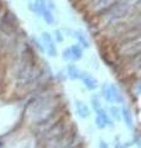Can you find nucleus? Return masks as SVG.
<instances>
[{"mask_svg": "<svg viewBox=\"0 0 141 148\" xmlns=\"http://www.w3.org/2000/svg\"><path fill=\"white\" fill-rule=\"evenodd\" d=\"M83 56V49L79 45H74L63 51V58L66 61H78Z\"/></svg>", "mask_w": 141, "mask_h": 148, "instance_id": "1", "label": "nucleus"}, {"mask_svg": "<svg viewBox=\"0 0 141 148\" xmlns=\"http://www.w3.org/2000/svg\"><path fill=\"white\" fill-rule=\"evenodd\" d=\"M42 41L45 43V47L47 49V52L51 57H56L57 56V48H56V45L52 40V36H51L48 32H44L42 34Z\"/></svg>", "mask_w": 141, "mask_h": 148, "instance_id": "2", "label": "nucleus"}, {"mask_svg": "<svg viewBox=\"0 0 141 148\" xmlns=\"http://www.w3.org/2000/svg\"><path fill=\"white\" fill-rule=\"evenodd\" d=\"M79 78L82 79V82L84 83V85H86L89 90H94V89H97L98 88V80L94 77H92L89 73H87V72L79 73Z\"/></svg>", "mask_w": 141, "mask_h": 148, "instance_id": "3", "label": "nucleus"}, {"mask_svg": "<svg viewBox=\"0 0 141 148\" xmlns=\"http://www.w3.org/2000/svg\"><path fill=\"white\" fill-rule=\"evenodd\" d=\"M76 110H77V114L79 115V117L86 119L89 116V110L87 108V105L81 100H76Z\"/></svg>", "mask_w": 141, "mask_h": 148, "instance_id": "4", "label": "nucleus"}, {"mask_svg": "<svg viewBox=\"0 0 141 148\" xmlns=\"http://www.w3.org/2000/svg\"><path fill=\"white\" fill-rule=\"evenodd\" d=\"M110 88V96H111V103H123L124 99H123V95L120 94L119 89L114 85V84H110L109 85Z\"/></svg>", "mask_w": 141, "mask_h": 148, "instance_id": "5", "label": "nucleus"}, {"mask_svg": "<svg viewBox=\"0 0 141 148\" xmlns=\"http://www.w3.org/2000/svg\"><path fill=\"white\" fill-rule=\"evenodd\" d=\"M95 111H97V116L99 117L102 121L105 123V126H113V121L109 119V115L105 112V110H104V109L99 108V109L95 110Z\"/></svg>", "mask_w": 141, "mask_h": 148, "instance_id": "6", "label": "nucleus"}, {"mask_svg": "<svg viewBox=\"0 0 141 148\" xmlns=\"http://www.w3.org/2000/svg\"><path fill=\"white\" fill-rule=\"evenodd\" d=\"M121 115H123V117L126 122V126L129 128H133L134 127V121H133V116H131V112L126 109V108H123L121 109Z\"/></svg>", "mask_w": 141, "mask_h": 148, "instance_id": "7", "label": "nucleus"}, {"mask_svg": "<svg viewBox=\"0 0 141 148\" xmlns=\"http://www.w3.org/2000/svg\"><path fill=\"white\" fill-rule=\"evenodd\" d=\"M67 72H68V77L70 78V79H73V80L78 79V78H79V73H81L74 64H69L68 68H67Z\"/></svg>", "mask_w": 141, "mask_h": 148, "instance_id": "8", "label": "nucleus"}, {"mask_svg": "<svg viewBox=\"0 0 141 148\" xmlns=\"http://www.w3.org/2000/svg\"><path fill=\"white\" fill-rule=\"evenodd\" d=\"M74 36H76L77 38H78V41H79V42L82 43V46H83V47H86V48H88V47H89V42H88L87 37L84 36V35L82 34L81 31H76V35H74Z\"/></svg>", "mask_w": 141, "mask_h": 148, "instance_id": "9", "label": "nucleus"}, {"mask_svg": "<svg viewBox=\"0 0 141 148\" xmlns=\"http://www.w3.org/2000/svg\"><path fill=\"white\" fill-rule=\"evenodd\" d=\"M91 100H92V106H93L94 110H98L100 108V101H99V98H98V96L93 95Z\"/></svg>", "mask_w": 141, "mask_h": 148, "instance_id": "10", "label": "nucleus"}, {"mask_svg": "<svg viewBox=\"0 0 141 148\" xmlns=\"http://www.w3.org/2000/svg\"><path fill=\"white\" fill-rule=\"evenodd\" d=\"M120 111H119V109L118 108H111L110 109V114H111V116L114 117V119H116V120H120Z\"/></svg>", "mask_w": 141, "mask_h": 148, "instance_id": "11", "label": "nucleus"}, {"mask_svg": "<svg viewBox=\"0 0 141 148\" xmlns=\"http://www.w3.org/2000/svg\"><path fill=\"white\" fill-rule=\"evenodd\" d=\"M55 35H56V38H57L58 42H62V41H63V35H62V32H61L59 30H56V31H55Z\"/></svg>", "mask_w": 141, "mask_h": 148, "instance_id": "12", "label": "nucleus"}, {"mask_svg": "<svg viewBox=\"0 0 141 148\" xmlns=\"http://www.w3.org/2000/svg\"><path fill=\"white\" fill-rule=\"evenodd\" d=\"M95 122H97V126H98V128H104V127H106V126H105V123L103 122L102 120H100L99 117H98V116H97V119H95Z\"/></svg>", "mask_w": 141, "mask_h": 148, "instance_id": "13", "label": "nucleus"}, {"mask_svg": "<svg viewBox=\"0 0 141 148\" xmlns=\"http://www.w3.org/2000/svg\"><path fill=\"white\" fill-rule=\"evenodd\" d=\"M99 148H109V146H108V143H106L105 141L100 140V141H99Z\"/></svg>", "mask_w": 141, "mask_h": 148, "instance_id": "14", "label": "nucleus"}]
</instances>
